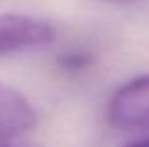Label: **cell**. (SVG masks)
Instances as JSON below:
<instances>
[{
	"label": "cell",
	"mask_w": 149,
	"mask_h": 147,
	"mask_svg": "<svg viewBox=\"0 0 149 147\" xmlns=\"http://www.w3.org/2000/svg\"><path fill=\"white\" fill-rule=\"evenodd\" d=\"M0 147H38L33 144H19V142H0Z\"/></svg>",
	"instance_id": "cell-5"
},
{
	"label": "cell",
	"mask_w": 149,
	"mask_h": 147,
	"mask_svg": "<svg viewBox=\"0 0 149 147\" xmlns=\"http://www.w3.org/2000/svg\"><path fill=\"white\" fill-rule=\"evenodd\" d=\"M37 111L16 88L0 81V142H16L37 126Z\"/></svg>",
	"instance_id": "cell-3"
},
{
	"label": "cell",
	"mask_w": 149,
	"mask_h": 147,
	"mask_svg": "<svg viewBox=\"0 0 149 147\" xmlns=\"http://www.w3.org/2000/svg\"><path fill=\"white\" fill-rule=\"evenodd\" d=\"M123 147H149V137H144V139H137L134 142H128L127 146Z\"/></svg>",
	"instance_id": "cell-4"
},
{
	"label": "cell",
	"mask_w": 149,
	"mask_h": 147,
	"mask_svg": "<svg viewBox=\"0 0 149 147\" xmlns=\"http://www.w3.org/2000/svg\"><path fill=\"white\" fill-rule=\"evenodd\" d=\"M54 38V28L43 19L16 12H0V55L37 50L50 45Z\"/></svg>",
	"instance_id": "cell-2"
},
{
	"label": "cell",
	"mask_w": 149,
	"mask_h": 147,
	"mask_svg": "<svg viewBox=\"0 0 149 147\" xmlns=\"http://www.w3.org/2000/svg\"><path fill=\"white\" fill-rule=\"evenodd\" d=\"M108 121L125 132H149V74L123 83L108 104Z\"/></svg>",
	"instance_id": "cell-1"
},
{
	"label": "cell",
	"mask_w": 149,
	"mask_h": 147,
	"mask_svg": "<svg viewBox=\"0 0 149 147\" xmlns=\"http://www.w3.org/2000/svg\"><path fill=\"white\" fill-rule=\"evenodd\" d=\"M111 3H118V5H128V3H134L135 0H108Z\"/></svg>",
	"instance_id": "cell-6"
}]
</instances>
